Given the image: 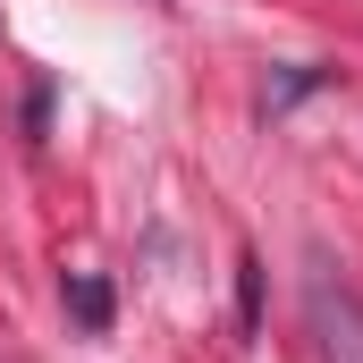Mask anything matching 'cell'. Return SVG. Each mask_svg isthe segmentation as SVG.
Masks as SVG:
<instances>
[{
  "label": "cell",
  "mask_w": 363,
  "mask_h": 363,
  "mask_svg": "<svg viewBox=\"0 0 363 363\" xmlns=\"http://www.w3.org/2000/svg\"><path fill=\"white\" fill-rule=\"evenodd\" d=\"M304 313H313L321 363H363V304L338 287V279H313V287H304Z\"/></svg>",
  "instance_id": "1"
},
{
  "label": "cell",
  "mask_w": 363,
  "mask_h": 363,
  "mask_svg": "<svg viewBox=\"0 0 363 363\" xmlns=\"http://www.w3.org/2000/svg\"><path fill=\"white\" fill-rule=\"evenodd\" d=\"M68 304H77L85 330H110V287H101V279H68Z\"/></svg>",
  "instance_id": "2"
},
{
  "label": "cell",
  "mask_w": 363,
  "mask_h": 363,
  "mask_svg": "<svg viewBox=\"0 0 363 363\" xmlns=\"http://www.w3.org/2000/svg\"><path fill=\"white\" fill-rule=\"evenodd\" d=\"M237 313H245V330L262 321V262H254V254L237 262Z\"/></svg>",
  "instance_id": "3"
}]
</instances>
